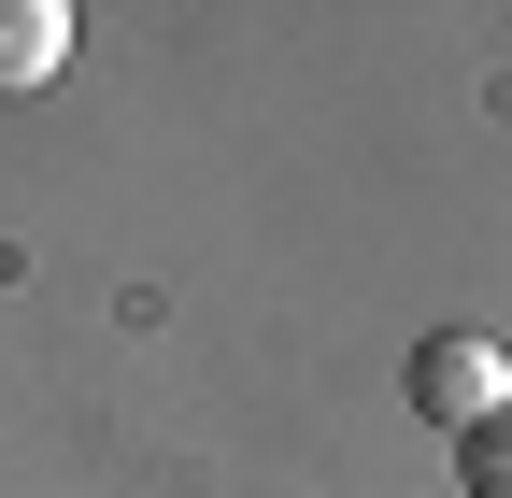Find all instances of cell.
Returning <instances> with one entry per match:
<instances>
[{"mask_svg":"<svg viewBox=\"0 0 512 498\" xmlns=\"http://www.w3.org/2000/svg\"><path fill=\"white\" fill-rule=\"evenodd\" d=\"M512 399V370H498V342H470V328H441V342H413V413L427 427H456V442H470V427Z\"/></svg>","mask_w":512,"mask_h":498,"instance_id":"1","label":"cell"},{"mask_svg":"<svg viewBox=\"0 0 512 498\" xmlns=\"http://www.w3.org/2000/svg\"><path fill=\"white\" fill-rule=\"evenodd\" d=\"M72 57V0H0V86H43Z\"/></svg>","mask_w":512,"mask_h":498,"instance_id":"2","label":"cell"},{"mask_svg":"<svg viewBox=\"0 0 512 498\" xmlns=\"http://www.w3.org/2000/svg\"><path fill=\"white\" fill-rule=\"evenodd\" d=\"M456 498H512V399H498L470 442H456Z\"/></svg>","mask_w":512,"mask_h":498,"instance_id":"3","label":"cell"}]
</instances>
